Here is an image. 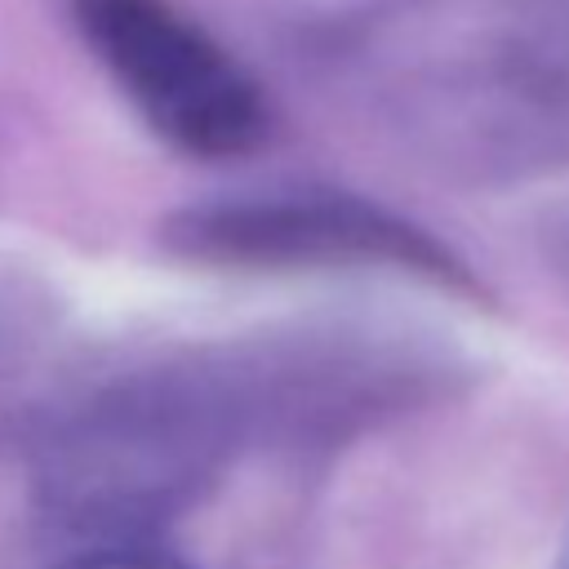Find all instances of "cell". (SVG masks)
Here are the masks:
<instances>
[{"label":"cell","instance_id":"obj_1","mask_svg":"<svg viewBox=\"0 0 569 569\" xmlns=\"http://www.w3.org/2000/svg\"><path fill=\"white\" fill-rule=\"evenodd\" d=\"M262 436L249 347L138 365L49 427L36 458L40 507L84 547L156 542Z\"/></svg>","mask_w":569,"mask_h":569},{"label":"cell","instance_id":"obj_2","mask_svg":"<svg viewBox=\"0 0 569 569\" xmlns=\"http://www.w3.org/2000/svg\"><path fill=\"white\" fill-rule=\"evenodd\" d=\"M373 89L445 164L569 160V0H458L409 18L373 49Z\"/></svg>","mask_w":569,"mask_h":569},{"label":"cell","instance_id":"obj_3","mask_svg":"<svg viewBox=\"0 0 569 569\" xmlns=\"http://www.w3.org/2000/svg\"><path fill=\"white\" fill-rule=\"evenodd\" d=\"M160 240L173 258L222 271H391L485 298L476 271L427 227L351 191L271 187L178 209Z\"/></svg>","mask_w":569,"mask_h":569},{"label":"cell","instance_id":"obj_4","mask_svg":"<svg viewBox=\"0 0 569 569\" xmlns=\"http://www.w3.org/2000/svg\"><path fill=\"white\" fill-rule=\"evenodd\" d=\"M71 13L111 84L173 151L236 160L267 142L262 84L173 0H76Z\"/></svg>","mask_w":569,"mask_h":569},{"label":"cell","instance_id":"obj_5","mask_svg":"<svg viewBox=\"0 0 569 569\" xmlns=\"http://www.w3.org/2000/svg\"><path fill=\"white\" fill-rule=\"evenodd\" d=\"M58 569H191L160 542H111V547H80Z\"/></svg>","mask_w":569,"mask_h":569},{"label":"cell","instance_id":"obj_6","mask_svg":"<svg viewBox=\"0 0 569 569\" xmlns=\"http://www.w3.org/2000/svg\"><path fill=\"white\" fill-rule=\"evenodd\" d=\"M551 262L569 276V222H556V231H551Z\"/></svg>","mask_w":569,"mask_h":569},{"label":"cell","instance_id":"obj_7","mask_svg":"<svg viewBox=\"0 0 569 569\" xmlns=\"http://www.w3.org/2000/svg\"><path fill=\"white\" fill-rule=\"evenodd\" d=\"M551 569H569V529H565V538H560V551H556V565Z\"/></svg>","mask_w":569,"mask_h":569}]
</instances>
